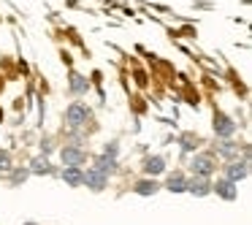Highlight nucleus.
<instances>
[{"mask_svg":"<svg viewBox=\"0 0 252 225\" xmlns=\"http://www.w3.org/2000/svg\"><path fill=\"white\" fill-rule=\"evenodd\" d=\"M165 171V160L160 158V155H152V158L144 160V174L149 176V179H155L158 174H163Z\"/></svg>","mask_w":252,"mask_h":225,"instance_id":"9d476101","label":"nucleus"},{"mask_svg":"<svg viewBox=\"0 0 252 225\" xmlns=\"http://www.w3.org/2000/svg\"><path fill=\"white\" fill-rule=\"evenodd\" d=\"M190 171H192V176H203V179H209V176L217 171V160H214L212 155H192Z\"/></svg>","mask_w":252,"mask_h":225,"instance_id":"f03ea898","label":"nucleus"},{"mask_svg":"<svg viewBox=\"0 0 252 225\" xmlns=\"http://www.w3.org/2000/svg\"><path fill=\"white\" fill-rule=\"evenodd\" d=\"M25 225H35V223H25Z\"/></svg>","mask_w":252,"mask_h":225,"instance_id":"aec40b11","label":"nucleus"},{"mask_svg":"<svg viewBox=\"0 0 252 225\" xmlns=\"http://www.w3.org/2000/svg\"><path fill=\"white\" fill-rule=\"evenodd\" d=\"M185 190L192 193V195H198V198H203V195H209V193H212V182L203 179V176H192V179H187Z\"/></svg>","mask_w":252,"mask_h":225,"instance_id":"6e6552de","label":"nucleus"},{"mask_svg":"<svg viewBox=\"0 0 252 225\" xmlns=\"http://www.w3.org/2000/svg\"><path fill=\"white\" fill-rule=\"evenodd\" d=\"M6 171H11V155L0 152V174H6Z\"/></svg>","mask_w":252,"mask_h":225,"instance_id":"a211bd4d","label":"nucleus"},{"mask_svg":"<svg viewBox=\"0 0 252 225\" xmlns=\"http://www.w3.org/2000/svg\"><path fill=\"white\" fill-rule=\"evenodd\" d=\"M68 90H71V95H87L90 82L82 76V73L71 71V76H68Z\"/></svg>","mask_w":252,"mask_h":225,"instance_id":"1a4fd4ad","label":"nucleus"},{"mask_svg":"<svg viewBox=\"0 0 252 225\" xmlns=\"http://www.w3.org/2000/svg\"><path fill=\"white\" fill-rule=\"evenodd\" d=\"M185 187H187V179L179 171H174V174L165 179V190H171V193H185Z\"/></svg>","mask_w":252,"mask_h":225,"instance_id":"ddd939ff","label":"nucleus"},{"mask_svg":"<svg viewBox=\"0 0 252 225\" xmlns=\"http://www.w3.org/2000/svg\"><path fill=\"white\" fill-rule=\"evenodd\" d=\"M82 185H87L90 190L100 193V190H106V185H109V176L100 174V171H95V168H87L82 174Z\"/></svg>","mask_w":252,"mask_h":225,"instance_id":"423d86ee","label":"nucleus"},{"mask_svg":"<svg viewBox=\"0 0 252 225\" xmlns=\"http://www.w3.org/2000/svg\"><path fill=\"white\" fill-rule=\"evenodd\" d=\"M60 160L65 168H82L84 163H87V152L79 147H63L60 149Z\"/></svg>","mask_w":252,"mask_h":225,"instance_id":"7ed1b4c3","label":"nucleus"},{"mask_svg":"<svg viewBox=\"0 0 252 225\" xmlns=\"http://www.w3.org/2000/svg\"><path fill=\"white\" fill-rule=\"evenodd\" d=\"M212 128H214V136H217V138H230L236 133V122L230 120L228 114H222V111H214Z\"/></svg>","mask_w":252,"mask_h":225,"instance_id":"39448f33","label":"nucleus"},{"mask_svg":"<svg viewBox=\"0 0 252 225\" xmlns=\"http://www.w3.org/2000/svg\"><path fill=\"white\" fill-rule=\"evenodd\" d=\"M82 174H84L82 168H65V171H63V179H65L71 187H79V185H82Z\"/></svg>","mask_w":252,"mask_h":225,"instance_id":"2eb2a0df","label":"nucleus"},{"mask_svg":"<svg viewBox=\"0 0 252 225\" xmlns=\"http://www.w3.org/2000/svg\"><path fill=\"white\" fill-rule=\"evenodd\" d=\"M103 155H109V158H114V160H117V141H109V144H106Z\"/></svg>","mask_w":252,"mask_h":225,"instance_id":"6ab92c4d","label":"nucleus"},{"mask_svg":"<svg viewBox=\"0 0 252 225\" xmlns=\"http://www.w3.org/2000/svg\"><path fill=\"white\" fill-rule=\"evenodd\" d=\"M33 171H35V174H41V171L49 174V160H46V158H35L33 160Z\"/></svg>","mask_w":252,"mask_h":225,"instance_id":"f3484780","label":"nucleus"},{"mask_svg":"<svg viewBox=\"0 0 252 225\" xmlns=\"http://www.w3.org/2000/svg\"><path fill=\"white\" fill-rule=\"evenodd\" d=\"M198 144H201V141H198V136H192V133H187V136H182V147H185L187 152H190V149H195Z\"/></svg>","mask_w":252,"mask_h":225,"instance_id":"dca6fc26","label":"nucleus"},{"mask_svg":"<svg viewBox=\"0 0 252 225\" xmlns=\"http://www.w3.org/2000/svg\"><path fill=\"white\" fill-rule=\"evenodd\" d=\"M95 171H100V174H106L109 176L111 171L117 168V160L114 158H109V155H98V158H95V165H93Z\"/></svg>","mask_w":252,"mask_h":225,"instance_id":"4468645a","label":"nucleus"},{"mask_svg":"<svg viewBox=\"0 0 252 225\" xmlns=\"http://www.w3.org/2000/svg\"><path fill=\"white\" fill-rule=\"evenodd\" d=\"M90 117H93V109H90L87 103H79V100H73V103L65 109V122H68V128H73V130L87 125Z\"/></svg>","mask_w":252,"mask_h":225,"instance_id":"f257e3e1","label":"nucleus"},{"mask_svg":"<svg viewBox=\"0 0 252 225\" xmlns=\"http://www.w3.org/2000/svg\"><path fill=\"white\" fill-rule=\"evenodd\" d=\"M217 155L236 160V155H239V144H236L233 138H220V141H217Z\"/></svg>","mask_w":252,"mask_h":225,"instance_id":"9b49d317","label":"nucleus"},{"mask_svg":"<svg viewBox=\"0 0 252 225\" xmlns=\"http://www.w3.org/2000/svg\"><path fill=\"white\" fill-rule=\"evenodd\" d=\"M158 190H160V185H158L155 179H149V176L133 185V193H136V195H155Z\"/></svg>","mask_w":252,"mask_h":225,"instance_id":"f8f14e48","label":"nucleus"},{"mask_svg":"<svg viewBox=\"0 0 252 225\" xmlns=\"http://www.w3.org/2000/svg\"><path fill=\"white\" fill-rule=\"evenodd\" d=\"M212 193H217L225 201H236V198H239V185H233V182H228V179H217V185H212Z\"/></svg>","mask_w":252,"mask_h":225,"instance_id":"0eeeda50","label":"nucleus"},{"mask_svg":"<svg viewBox=\"0 0 252 225\" xmlns=\"http://www.w3.org/2000/svg\"><path fill=\"white\" fill-rule=\"evenodd\" d=\"M250 176V160H230L228 165H225V179L233 182V185H239L241 179H247Z\"/></svg>","mask_w":252,"mask_h":225,"instance_id":"20e7f679","label":"nucleus"}]
</instances>
